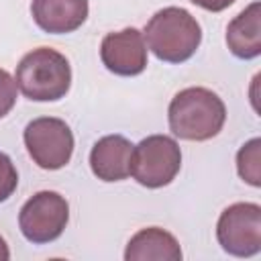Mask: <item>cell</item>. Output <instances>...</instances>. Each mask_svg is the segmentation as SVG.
<instances>
[{
	"label": "cell",
	"instance_id": "9c48e42d",
	"mask_svg": "<svg viewBox=\"0 0 261 261\" xmlns=\"http://www.w3.org/2000/svg\"><path fill=\"white\" fill-rule=\"evenodd\" d=\"M133 143L122 135L98 139L90 151V169L102 181H122L130 175Z\"/></svg>",
	"mask_w": 261,
	"mask_h": 261
},
{
	"label": "cell",
	"instance_id": "30bf717a",
	"mask_svg": "<svg viewBox=\"0 0 261 261\" xmlns=\"http://www.w3.org/2000/svg\"><path fill=\"white\" fill-rule=\"evenodd\" d=\"M88 0H33L31 14L37 27L51 35L77 31L88 18Z\"/></svg>",
	"mask_w": 261,
	"mask_h": 261
},
{
	"label": "cell",
	"instance_id": "52a82bcc",
	"mask_svg": "<svg viewBox=\"0 0 261 261\" xmlns=\"http://www.w3.org/2000/svg\"><path fill=\"white\" fill-rule=\"evenodd\" d=\"M218 245L234 257H253L261 251V206L237 202L220 212L216 222Z\"/></svg>",
	"mask_w": 261,
	"mask_h": 261
},
{
	"label": "cell",
	"instance_id": "6da1fadb",
	"mask_svg": "<svg viewBox=\"0 0 261 261\" xmlns=\"http://www.w3.org/2000/svg\"><path fill=\"white\" fill-rule=\"evenodd\" d=\"M169 128L184 141H208L216 137L226 120V106L222 98L208 88L179 90L167 108Z\"/></svg>",
	"mask_w": 261,
	"mask_h": 261
},
{
	"label": "cell",
	"instance_id": "8992f818",
	"mask_svg": "<svg viewBox=\"0 0 261 261\" xmlns=\"http://www.w3.org/2000/svg\"><path fill=\"white\" fill-rule=\"evenodd\" d=\"M22 139L31 159L41 169H61L73 155V133L65 120L55 116H41L31 120L24 126Z\"/></svg>",
	"mask_w": 261,
	"mask_h": 261
},
{
	"label": "cell",
	"instance_id": "5b68a950",
	"mask_svg": "<svg viewBox=\"0 0 261 261\" xmlns=\"http://www.w3.org/2000/svg\"><path fill=\"white\" fill-rule=\"evenodd\" d=\"M69 220L67 200L51 190L33 194L18 212L22 237L33 245H45L59 239Z\"/></svg>",
	"mask_w": 261,
	"mask_h": 261
},
{
	"label": "cell",
	"instance_id": "9a60e30c",
	"mask_svg": "<svg viewBox=\"0 0 261 261\" xmlns=\"http://www.w3.org/2000/svg\"><path fill=\"white\" fill-rule=\"evenodd\" d=\"M16 82L14 77L0 67V118H4L16 104Z\"/></svg>",
	"mask_w": 261,
	"mask_h": 261
},
{
	"label": "cell",
	"instance_id": "7c38bea8",
	"mask_svg": "<svg viewBox=\"0 0 261 261\" xmlns=\"http://www.w3.org/2000/svg\"><path fill=\"white\" fill-rule=\"evenodd\" d=\"M124 259L126 261H179L181 247L171 232L159 226H149V228H141L137 234L130 237L124 251Z\"/></svg>",
	"mask_w": 261,
	"mask_h": 261
},
{
	"label": "cell",
	"instance_id": "5bb4252c",
	"mask_svg": "<svg viewBox=\"0 0 261 261\" xmlns=\"http://www.w3.org/2000/svg\"><path fill=\"white\" fill-rule=\"evenodd\" d=\"M18 186V173L12 159L0 151V202H6Z\"/></svg>",
	"mask_w": 261,
	"mask_h": 261
},
{
	"label": "cell",
	"instance_id": "7a4b0ae2",
	"mask_svg": "<svg viewBox=\"0 0 261 261\" xmlns=\"http://www.w3.org/2000/svg\"><path fill=\"white\" fill-rule=\"evenodd\" d=\"M143 37L157 59L165 63H184L200 47L202 29L186 8L167 6L149 18Z\"/></svg>",
	"mask_w": 261,
	"mask_h": 261
},
{
	"label": "cell",
	"instance_id": "2e32d148",
	"mask_svg": "<svg viewBox=\"0 0 261 261\" xmlns=\"http://www.w3.org/2000/svg\"><path fill=\"white\" fill-rule=\"evenodd\" d=\"M190 2H194L196 6H200L208 12H220V10L228 8L234 0H190Z\"/></svg>",
	"mask_w": 261,
	"mask_h": 261
},
{
	"label": "cell",
	"instance_id": "3957f363",
	"mask_svg": "<svg viewBox=\"0 0 261 261\" xmlns=\"http://www.w3.org/2000/svg\"><path fill=\"white\" fill-rule=\"evenodd\" d=\"M14 82L29 100L55 102L69 92L71 67L63 53L51 47H37L18 61Z\"/></svg>",
	"mask_w": 261,
	"mask_h": 261
},
{
	"label": "cell",
	"instance_id": "ba28073f",
	"mask_svg": "<svg viewBox=\"0 0 261 261\" xmlns=\"http://www.w3.org/2000/svg\"><path fill=\"white\" fill-rule=\"evenodd\" d=\"M100 59L114 75H139L147 67V43L135 27L108 33L100 43Z\"/></svg>",
	"mask_w": 261,
	"mask_h": 261
},
{
	"label": "cell",
	"instance_id": "8fae6325",
	"mask_svg": "<svg viewBox=\"0 0 261 261\" xmlns=\"http://www.w3.org/2000/svg\"><path fill=\"white\" fill-rule=\"evenodd\" d=\"M226 45L239 59L261 55V4L251 2L226 27Z\"/></svg>",
	"mask_w": 261,
	"mask_h": 261
},
{
	"label": "cell",
	"instance_id": "277c9868",
	"mask_svg": "<svg viewBox=\"0 0 261 261\" xmlns=\"http://www.w3.org/2000/svg\"><path fill=\"white\" fill-rule=\"evenodd\" d=\"M181 167V151L175 139L167 135L145 137L133 147L130 175L137 184L157 190L175 179Z\"/></svg>",
	"mask_w": 261,
	"mask_h": 261
},
{
	"label": "cell",
	"instance_id": "e0dca14e",
	"mask_svg": "<svg viewBox=\"0 0 261 261\" xmlns=\"http://www.w3.org/2000/svg\"><path fill=\"white\" fill-rule=\"evenodd\" d=\"M10 259V251H8V245L6 241L0 237V261H8Z\"/></svg>",
	"mask_w": 261,
	"mask_h": 261
},
{
	"label": "cell",
	"instance_id": "4fadbf2b",
	"mask_svg": "<svg viewBox=\"0 0 261 261\" xmlns=\"http://www.w3.org/2000/svg\"><path fill=\"white\" fill-rule=\"evenodd\" d=\"M237 171L253 188L261 186V139H251L237 153Z\"/></svg>",
	"mask_w": 261,
	"mask_h": 261
}]
</instances>
